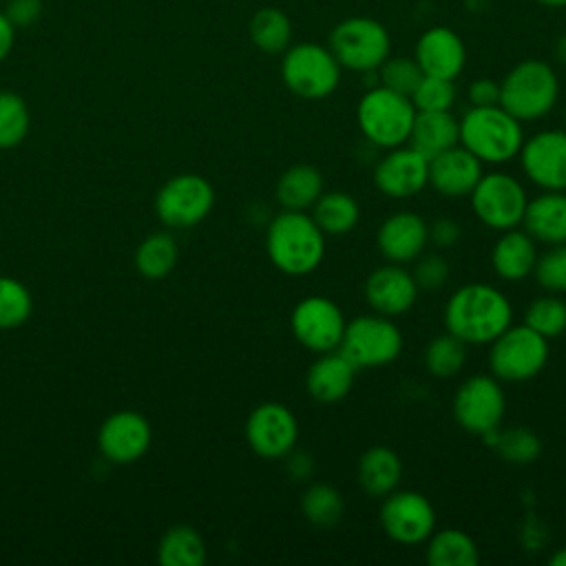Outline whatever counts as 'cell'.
Here are the masks:
<instances>
[{
    "instance_id": "obj_1",
    "label": "cell",
    "mask_w": 566,
    "mask_h": 566,
    "mask_svg": "<svg viewBox=\"0 0 566 566\" xmlns=\"http://www.w3.org/2000/svg\"><path fill=\"white\" fill-rule=\"evenodd\" d=\"M444 327L467 345H486L513 323L509 296L489 283L458 287L442 312Z\"/></svg>"
},
{
    "instance_id": "obj_2",
    "label": "cell",
    "mask_w": 566,
    "mask_h": 566,
    "mask_svg": "<svg viewBox=\"0 0 566 566\" xmlns=\"http://www.w3.org/2000/svg\"><path fill=\"white\" fill-rule=\"evenodd\" d=\"M265 252L279 272L305 276L325 259V234L312 214L303 210H283L268 226Z\"/></svg>"
},
{
    "instance_id": "obj_3",
    "label": "cell",
    "mask_w": 566,
    "mask_h": 566,
    "mask_svg": "<svg viewBox=\"0 0 566 566\" xmlns=\"http://www.w3.org/2000/svg\"><path fill=\"white\" fill-rule=\"evenodd\" d=\"M522 144V122L500 104L471 106L460 119V146H464L482 164H506L517 157Z\"/></svg>"
},
{
    "instance_id": "obj_4",
    "label": "cell",
    "mask_w": 566,
    "mask_h": 566,
    "mask_svg": "<svg viewBox=\"0 0 566 566\" xmlns=\"http://www.w3.org/2000/svg\"><path fill=\"white\" fill-rule=\"evenodd\" d=\"M557 95V75L553 66L542 60H524L515 64L500 82V106L520 122H533L548 115Z\"/></svg>"
},
{
    "instance_id": "obj_5",
    "label": "cell",
    "mask_w": 566,
    "mask_h": 566,
    "mask_svg": "<svg viewBox=\"0 0 566 566\" xmlns=\"http://www.w3.org/2000/svg\"><path fill=\"white\" fill-rule=\"evenodd\" d=\"M413 117L416 108L411 99L380 84L369 88L356 106L360 133L367 142L385 150L407 144Z\"/></svg>"
},
{
    "instance_id": "obj_6",
    "label": "cell",
    "mask_w": 566,
    "mask_h": 566,
    "mask_svg": "<svg viewBox=\"0 0 566 566\" xmlns=\"http://www.w3.org/2000/svg\"><path fill=\"white\" fill-rule=\"evenodd\" d=\"M338 352L356 367H382L394 363L402 352L400 327L382 314H360L347 321Z\"/></svg>"
},
{
    "instance_id": "obj_7",
    "label": "cell",
    "mask_w": 566,
    "mask_h": 566,
    "mask_svg": "<svg viewBox=\"0 0 566 566\" xmlns=\"http://www.w3.org/2000/svg\"><path fill=\"white\" fill-rule=\"evenodd\" d=\"M489 352V367L497 380L522 382L535 378L548 360V338L528 325H509L493 338Z\"/></svg>"
},
{
    "instance_id": "obj_8",
    "label": "cell",
    "mask_w": 566,
    "mask_h": 566,
    "mask_svg": "<svg viewBox=\"0 0 566 566\" xmlns=\"http://www.w3.org/2000/svg\"><path fill=\"white\" fill-rule=\"evenodd\" d=\"M340 64L327 46L301 42L285 49L281 75L285 86L305 99H323L332 95L340 82Z\"/></svg>"
},
{
    "instance_id": "obj_9",
    "label": "cell",
    "mask_w": 566,
    "mask_h": 566,
    "mask_svg": "<svg viewBox=\"0 0 566 566\" xmlns=\"http://www.w3.org/2000/svg\"><path fill=\"white\" fill-rule=\"evenodd\" d=\"M389 33L371 18H347L329 35V51L340 66L358 73L376 71L389 57Z\"/></svg>"
},
{
    "instance_id": "obj_10",
    "label": "cell",
    "mask_w": 566,
    "mask_h": 566,
    "mask_svg": "<svg viewBox=\"0 0 566 566\" xmlns=\"http://www.w3.org/2000/svg\"><path fill=\"white\" fill-rule=\"evenodd\" d=\"M469 197L475 217L486 228L497 232L517 228L524 219V210L528 203L522 181L500 170L482 172Z\"/></svg>"
},
{
    "instance_id": "obj_11",
    "label": "cell",
    "mask_w": 566,
    "mask_h": 566,
    "mask_svg": "<svg viewBox=\"0 0 566 566\" xmlns=\"http://www.w3.org/2000/svg\"><path fill=\"white\" fill-rule=\"evenodd\" d=\"M455 422L475 436H484L500 427L506 411V396L495 376L478 374L467 378L453 396L451 405Z\"/></svg>"
},
{
    "instance_id": "obj_12",
    "label": "cell",
    "mask_w": 566,
    "mask_h": 566,
    "mask_svg": "<svg viewBox=\"0 0 566 566\" xmlns=\"http://www.w3.org/2000/svg\"><path fill=\"white\" fill-rule=\"evenodd\" d=\"M214 206V190L201 175L170 177L155 197L157 217L170 228H190L203 221Z\"/></svg>"
},
{
    "instance_id": "obj_13",
    "label": "cell",
    "mask_w": 566,
    "mask_h": 566,
    "mask_svg": "<svg viewBox=\"0 0 566 566\" xmlns=\"http://www.w3.org/2000/svg\"><path fill=\"white\" fill-rule=\"evenodd\" d=\"M345 325L347 321L340 307L332 298L321 294H310L301 298L290 314V327L294 338L305 349L316 354L338 349Z\"/></svg>"
},
{
    "instance_id": "obj_14",
    "label": "cell",
    "mask_w": 566,
    "mask_h": 566,
    "mask_svg": "<svg viewBox=\"0 0 566 566\" xmlns=\"http://www.w3.org/2000/svg\"><path fill=\"white\" fill-rule=\"evenodd\" d=\"M380 526L398 544L416 546L436 531L433 504L418 491H391L380 504Z\"/></svg>"
},
{
    "instance_id": "obj_15",
    "label": "cell",
    "mask_w": 566,
    "mask_h": 566,
    "mask_svg": "<svg viewBox=\"0 0 566 566\" xmlns=\"http://www.w3.org/2000/svg\"><path fill=\"white\" fill-rule=\"evenodd\" d=\"M245 440L265 460L285 458L296 447L298 420L283 402H261L245 420Z\"/></svg>"
},
{
    "instance_id": "obj_16",
    "label": "cell",
    "mask_w": 566,
    "mask_h": 566,
    "mask_svg": "<svg viewBox=\"0 0 566 566\" xmlns=\"http://www.w3.org/2000/svg\"><path fill=\"white\" fill-rule=\"evenodd\" d=\"M524 175L542 190H566V130L548 128L524 139L520 153Z\"/></svg>"
},
{
    "instance_id": "obj_17",
    "label": "cell",
    "mask_w": 566,
    "mask_h": 566,
    "mask_svg": "<svg viewBox=\"0 0 566 566\" xmlns=\"http://www.w3.org/2000/svg\"><path fill=\"white\" fill-rule=\"evenodd\" d=\"M374 184L389 199H409L429 184V159L409 144L389 148L374 166Z\"/></svg>"
},
{
    "instance_id": "obj_18",
    "label": "cell",
    "mask_w": 566,
    "mask_h": 566,
    "mask_svg": "<svg viewBox=\"0 0 566 566\" xmlns=\"http://www.w3.org/2000/svg\"><path fill=\"white\" fill-rule=\"evenodd\" d=\"M150 438V424L142 413L117 411L102 422L97 444L108 460L117 464H128L139 460L148 451Z\"/></svg>"
},
{
    "instance_id": "obj_19",
    "label": "cell",
    "mask_w": 566,
    "mask_h": 566,
    "mask_svg": "<svg viewBox=\"0 0 566 566\" xmlns=\"http://www.w3.org/2000/svg\"><path fill=\"white\" fill-rule=\"evenodd\" d=\"M418 296V285L409 270L400 263L380 265L369 272L365 281V298L376 314L400 316L413 307Z\"/></svg>"
},
{
    "instance_id": "obj_20",
    "label": "cell",
    "mask_w": 566,
    "mask_h": 566,
    "mask_svg": "<svg viewBox=\"0 0 566 566\" xmlns=\"http://www.w3.org/2000/svg\"><path fill=\"white\" fill-rule=\"evenodd\" d=\"M429 243L427 221L409 210L389 214L376 232V245L389 263L416 261Z\"/></svg>"
},
{
    "instance_id": "obj_21",
    "label": "cell",
    "mask_w": 566,
    "mask_h": 566,
    "mask_svg": "<svg viewBox=\"0 0 566 566\" xmlns=\"http://www.w3.org/2000/svg\"><path fill=\"white\" fill-rule=\"evenodd\" d=\"M482 161L464 146L455 144L449 150L429 159V184L438 195L449 199L469 197L482 177Z\"/></svg>"
},
{
    "instance_id": "obj_22",
    "label": "cell",
    "mask_w": 566,
    "mask_h": 566,
    "mask_svg": "<svg viewBox=\"0 0 566 566\" xmlns=\"http://www.w3.org/2000/svg\"><path fill=\"white\" fill-rule=\"evenodd\" d=\"M467 51L458 33L447 27L424 31L416 44V62L424 75L455 80L464 69Z\"/></svg>"
},
{
    "instance_id": "obj_23",
    "label": "cell",
    "mask_w": 566,
    "mask_h": 566,
    "mask_svg": "<svg viewBox=\"0 0 566 566\" xmlns=\"http://www.w3.org/2000/svg\"><path fill=\"white\" fill-rule=\"evenodd\" d=\"M356 367L338 352L321 354L305 374V389L307 394L323 405H332L343 400L354 385Z\"/></svg>"
},
{
    "instance_id": "obj_24",
    "label": "cell",
    "mask_w": 566,
    "mask_h": 566,
    "mask_svg": "<svg viewBox=\"0 0 566 566\" xmlns=\"http://www.w3.org/2000/svg\"><path fill=\"white\" fill-rule=\"evenodd\" d=\"M522 226L537 243H566V190H542L528 199Z\"/></svg>"
},
{
    "instance_id": "obj_25",
    "label": "cell",
    "mask_w": 566,
    "mask_h": 566,
    "mask_svg": "<svg viewBox=\"0 0 566 566\" xmlns=\"http://www.w3.org/2000/svg\"><path fill=\"white\" fill-rule=\"evenodd\" d=\"M537 241L526 230H502L491 250L493 272L502 281H522L533 274L537 261Z\"/></svg>"
},
{
    "instance_id": "obj_26",
    "label": "cell",
    "mask_w": 566,
    "mask_h": 566,
    "mask_svg": "<svg viewBox=\"0 0 566 566\" xmlns=\"http://www.w3.org/2000/svg\"><path fill=\"white\" fill-rule=\"evenodd\" d=\"M407 144L431 159L460 144V122L451 111H416Z\"/></svg>"
},
{
    "instance_id": "obj_27",
    "label": "cell",
    "mask_w": 566,
    "mask_h": 566,
    "mask_svg": "<svg viewBox=\"0 0 566 566\" xmlns=\"http://www.w3.org/2000/svg\"><path fill=\"white\" fill-rule=\"evenodd\" d=\"M356 480L371 497H385L398 489L402 480V462L389 447H369L356 464Z\"/></svg>"
},
{
    "instance_id": "obj_28",
    "label": "cell",
    "mask_w": 566,
    "mask_h": 566,
    "mask_svg": "<svg viewBox=\"0 0 566 566\" xmlns=\"http://www.w3.org/2000/svg\"><path fill=\"white\" fill-rule=\"evenodd\" d=\"M325 181L318 168L310 164H296L281 172L276 181V201L283 210H310L323 195Z\"/></svg>"
},
{
    "instance_id": "obj_29",
    "label": "cell",
    "mask_w": 566,
    "mask_h": 566,
    "mask_svg": "<svg viewBox=\"0 0 566 566\" xmlns=\"http://www.w3.org/2000/svg\"><path fill=\"white\" fill-rule=\"evenodd\" d=\"M312 219L325 237H340L356 228L360 219L358 201L343 190H323L312 206Z\"/></svg>"
},
{
    "instance_id": "obj_30",
    "label": "cell",
    "mask_w": 566,
    "mask_h": 566,
    "mask_svg": "<svg viewBox=\"0 0 566 566\" xmlns=\"http://www.w3.org/2000/svg\"><path fill=\"white\" fill-rule=\"evenodd\" d=\"M424 559L431 566H475L480 562V551L469 533L460 528H442L427 537Z\"/></svg>"
},
{
    "instance_id": "obj_31",
    "label": "cell",
    "mask_w": 566,
    "mask_h": 566,
    "mask_svg": "<svg viewBox=\"0 0 566 566\" xmlns=\"http://www.w3.org/2000/svg\"><path fill=\"white\" fill-rule=\"evenodd\" d=\"M157 559L164 566H201L206 562V542L192 526H170L159 539Z\"/></svg>"
},
{
    "instance_id": "obj_32",
    "label": "cell",
    "mask_w": 566,
    "mask_h": 566,
    "mask_svg": "<svg viewBox=\"0 0 566 566\" xmlns=\"http://www.w3.org/2000/svg\"><path fill=\"white\" fill-rule=\"evenodd\" d=\"M482 438L491 440L489 444L509 464L524 467V464L535 462L542 453V440L528 427H509L504 431H500V427H497V429L484 433Z\"/></svg>"
},
{
    "instance_id": "obj_33",
    "label": "cell",
    "mask_w": 566,
    "mask_h": 566,
    "mask_svg": "<svg viewBox=\"0 0 566 566\" xmlns=\"http://www.w3.org/2000/svg\"><path fill=\"white\" fill-rule=\"evenodd\" d=\"M301 513L310 524L329 528L340 522L345 513V500L336 486L327 482H314L301 495Z\"/></svg>"
},
{
    "instance_id": "obj_34",
    "label": "cell",
    "mask_w": 566,
    "mask_h": 566,
    "mask_svg": "<svg viewBox=\"0 0 566 566\" xmlns=\"http://www.w3.org/2000/svg\"><path fill=\"white\" fill-rule=\"evenodd\" d=\"M177 243L166 232L146 237L135 250V268L146 279H164L177 265Z\"/></svg>"
},
{
    "instance_id": "obj_35",
    "label": "cell",
    "mask_w": 566,
    "mask_h": 566,
    "mask_svg": "<svg viewBox=\"0 0 566 566\" xmlns=\"http://www.w3.org/2000/svg\"><path fill=\"white\" fill-rule=\"evenodd\" d=\"M248 31L254 46L265 53H281L290 46V40H292L290 18L274 7L259 9L250 20Z\"/></svg>"
},
{
    "instance_id": "obj_36",
    "label": "cell",
    "mask_w": 566,
    "mask_h": 566,
    "mask_svg": "<svg viewBox=\"0 0 566 566\" xmlns=\"http://www.w3.org/2000/svg\"><path fill=\"white\" fill-rule=\"evenodd\" d=\"M467 363V343L444 332L431 338L424 347V367L436 378H451L462 371Z\"/></svg>"
},
{
    "instance_id": "obj_37",
    "label": "cell",
    "mask_w": 566,
    "mask_h": 566,
    "mask_svg": "<svg viewBox=\"0 0 566 566\" xmlns=\"http://www.w3.org/2000/svg\"><path fill=\"white\" fill-rule=\"evenodd\" d=\"M524 325L548 340L562 336L566 332V301L553 292L533 298L524 312Z\"/></svg>"
},
{
    "instance_id": "obj_38",
    "label": "cell",
    "mask_w": 566,
    "mask_h": 566,
    "mask_svg": "<svg viewBox=\"0 0 566 566\" xmlns=\"http://www.w3.org/2000/svg\"><path fill=\"white\" fill-rule=\"evenodd\" d=\"M27 102L13 91H0V150L15 148L29 133Z\"/></svg>"
},
{
    "instance_id": "obj_39",
    "label": "cell",
    "mask_w": 566,
    "mask_h": 566,
    "mask_svg": "<svg viewBox=\"0 0 566 566\" xmlns=\"http://www.w3.org/2000/svg\"><path fill=\"white\" fill-rule=\"evenodd\" d=\"M33 310L31 292L13 276H0V329L22 325Z\"/></svg>"
},
{
    "instance_id": "obj_40",
    "label": "cell",
    "mask_w": 566,
    "mask_h": 566,
    "mask_svg": "<svg viewBox=\"0 0 566 566\" xmlns=\"http://www.w3.org/2000/svg\"><path fill=\"white\" fill-rule=\"evenodd\" d=\"M378 69L380 86H387L407 97H411V93L416 91L418 82L424 75L416 57H387Z\"/></svg>"
},
{
    "instance_id": "obj_41",
    "label": "cell",
    "mask_w": 566,
    "mask_h": 566,
    "mask_svg": "<svg viewBox=\"0 0 566 566\" xmlns=\"http://www.w3.org/2000/svg\"><path fill=\"white\" fill-rule=\"evenodd\" d=\"M533 276L539 287L553 294L566 292V243L551 245L535 261Z\"/></svg>"
},
{
    "instance_id": "obj_42",
    "label": "cell",
    "mask_w": 566,
    "mask_h": 566,
    "mask_svg": "<svg viewBox=\"0 0 566 566\" xmlns=\"http://www.w3.org/2000/svg\"><path fill=\"white\" fill-rule=\"evenodd\" d=\"M409 99L416 111H451L455 102L453 80L422 75Z\"/></svg>"
},
{
    "instance_id": "obj_43",
    "label": "cell",
    "mask_w": 566,
    "mask_h": 566,
    "mask_svg": "<svg viewBox=\"0 0 566 566\" xmlns=\"http://www.w3.org/2000/svg\"><path fill=\"white\" fill-rule=\"evenodd\" d=\"M449 272V261L438 252H429L416 259L411 276L418 290H440L447 283Z\"/></svg>"
},
{
    "instance_id": "obj_44",
    "label": "cell",
    "mask_w": 566,
    "mask_h": 566,
    "mask_svg": "<svg viewBox=\"0 0 566 566\" xmlns=\"http://www.w3.org/2000/svg\"><path fill=\"white\" fill-rule=\"evenodd\" d=\"M42 13L40 0H9L4 7V15L11 20L15 29H27L33 22H38Z\"/></svg>"
},
{
    "instance_id": "obj_45",
    "label": "cell",
    "mask_w": 566,
    "mask_h": 566,
    "mask_svg": "<svg viewBox=\"0 0 566 566\" xmlns=\"http://www.w3.org/2000/svg\"><path fill=\"white\" fill-rule=\"evenodd\" d=\"M462 234V228L455 219H449V217H442V219H436L431 226H429V241L436 245V248H451L458 243Z\"/></svg>"
},
{
    "instance_id": "obj_46",
    "label": "cell",
    "mask_w": 566,
    "mask_h": 566,
    "mask_svg": "<svg viewBox=\"0 0 566 566\" xmlns=\"http://www.w3.org/2000/svg\"><path fill=\"white\" fill-rule=\"evenodd\" d=\"M469 102L471 106H495L500 104V84L489 77L473 80L469 84Z\"/></svg>"
},
{
    "instance_id": "obj_47",
    "label": "cell",
    "mask_w": 566,
    "mask_h": 566,
    "mask_svg": "<svg viewBox=\"0 0 566 566\" xmlns=\"http://www.w3.org/2000/svg\"><path fill=\"white\" fill-rule=\"evenodd\" d=\"M285 464H287V473L294 478V480H307L314 471V462H312V455L303 453V451H296L292 449L287 455H285Z\"/></svg>"
},
{
    "instance_id": "obj_48",
    "label": "cell",
    "mask_w": 566,
    "mask_h": 566,
    "mask_svg": "<svg viewBox=\"0 0 566 566\" xmlns=\"http://www.w3.org/2000/svg\"><path fill=\"white\" fill-rule=\"evenodd\" d=\"M15 27L11 24V20L4 15V11H0V62L11 53L13 42H15Z\"/></svg>"
},
{
    "instance_id": "obj_49",
    "label": "cell",
    "mask_w": 566,
    "mask_h": 566,
    "mask_svg": "<svg viewBox=\"0 0 566 566\" xmlns=\"http://www.w3.org/2000/svg\"><path fill=\"white\" fill-rule=\"evenodd\" d=\"M555 57L566 66V33H562L555 42Z\"/></svg>"
},
{
    "instance_id": "obj_50",
    "label": "cell",
    "mask_w": 566,
    "mask_h": 566,
    "mask_svg": "<svg viewBox=\"0 0 566 566\" xmlns=\"http://www.w3.org/2000/svg\"><path fill=\"white\" fill-rule=\"evenodd\" d=\"M548 562H551V566H566V546H562L559 551H555Z\"/></svg>"
},
{
    "instance_id": "obj_51",
    "label": "cell",
    "mask_w": 566,
    "mask_h": 566,
    "mask_svg": "<svg viewBox=\"0 0 566 566\" xmlns=\"http://www.w3.org/2000/svg\"><path fill=\"white\" fill-rule=\"evenodd\" d=\"M537 2L548 4V7H562V4H566V0H537Z\"/></svg>"
},
{
    "instance_id": "obj_52",
    "label": "cell",
    "mask_w": 566,
    "mask_h": 566,
    "mask_svg": "<svg viewBox=\"0 0 566 566\" xmlns=\"http://www.w3.org/2000/svg\"><path fill=\"white\" fill-rule=\"evenodd\" d=\"M564 130H566V111H564Z\"/></svg>"
}]
</instances>
